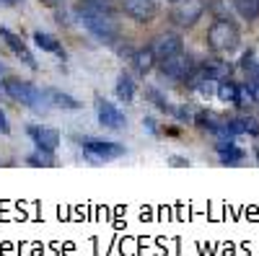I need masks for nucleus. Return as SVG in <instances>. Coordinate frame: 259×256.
<instances>
[{
    "instance_id": "1",
    "label": "nucleus",
    "mask_w": 259,
    "mask_h": 256,
    "mask_svg": "<svg viewBox=\"0 0 259 256\" xmlns=\"http://www.w3.org/2000/svg\"><path fill=\"white\" fill-rule=\"evenodd\" d=\"M75 16L94 39L104 41V44H114L119 36V24L114 18V8L106 0H83L75 8Z\"/></svg>"
},
{
    "instance_id": "2",
    "label": "nucleus",
    "mask_w": 259,
    "mask_h": 256,
    "mask_svg": "<svg viewBox=\"0 0 259 256\" xmlns=\"http://www.w3.org/2000/svg\"><path fill=\"white\" fill-rule=\"evenodd\" d=\"M3 91H6V96H11L13 101L29 106V109L36 112V114H47V112L52 109V106L47 104L45 91L36 88V85L29 83V80H21V78H3Z\"/></svg>"
},
{
    "instance_id": "3",
    "label": "nucleus",
    "mask_w": 259,
    "mask_h": 256,
    "mask_svg": "<svg viewBox=\"0 0 259 256\" xmlns=\"http://www.w3.org/2000/svg\"><path fill=\"white\" fill-rule=\"evenodd\" d=\"M239 41H241L239 26L228 18H218L207 29V44L215 52H233V49H239Z\"/></svg>"
},
{
    "instance_id": "4",
    "label": "nucleus",
    "mask_w": 259,
    "mask_h": 256,
    "mask_svg": "<svg viewBox=\"0 0 259 256\" xmlns=\"http://www.w3.org/2000/svg\"><path fill=\"white\" fill-rule=\"evenodd\" d=\"M80 147H83V153L89 156L91 161H114V158H122L127 150H124V145L119 142H112V140H80Z\"/></svg>"
},
{
    "instance_id": "5",
    "label": "nucleus",
    "mask_w": 259,
    "mask_h": 256,
    "mask_svg": "<svg viewBox=\"0 0 259 256\" xmlns=\"http://www.w3.org/2000/svg\"><path fill=\"white\" fill-rule=\"evenodd\" d=\"M202 13H205V0H174L171 21L182 29H189V26L197 24Z\"/></svg>"
},
{
    "instance_id": "6",
    "label": "nucleus",
    "mask_w": 259,
    "mask_h": 256,
    "mask_svg": "<svg viewBox=\"0 0 259 256\" xmlns=\"http://www.w3.org/2000/svg\"><path fill=\"white\" fill-rule=\"evenodd\" d=\"M96 117H99V124L104 127V130L122 132L124 127H127V117L122 114V109H117L112 101L99 98V101H96Z\"/></svg>"
},
{
    "instance_id": "7",
    "label": "nucleus",
    "mask_w": 259,
    "mask_h": 256,
    "mask_svg": "<svg viewBox=\"0 0 259 256\" xmlns=\"http://www.w3.org/2000/svg\"><path fill=\"white\" fill-rule=\"evenodd\" d=\"M192 70H194L192 68V57L184 49L177 52V55H171V57H166V60H161V73L168 80H187Z\"/></svg>"
},
{
    "instance_id": "8",
    "label": "nucleus",
    "mask_w": 259,
    "mask_h": 256,
    "mask_svg": "<svg viewBox=\"0 0 259 256\" xmlns=\"http://www.w3.org/2000/svg\"><path fill=\"white\" fill-rule=\"evenodd\" d=\"M26 135L31 137V142L36 145V150H45V153H55L60 147V132L55 127H45V124H29L26 127Z\"/></svg>"
},
{
    "instance_id": "9",
    "label": "nucleus",
    "mask_w": 259,
    "mask_h": 256,
    "mask_svg": "<svg viewBox=\"0 0 259 256\" xmlns=\"http://www.w3.org/2000/svg\"><path fill=\"white\" fill-rule=\"evenodd\" d=\"M150 49H153L156 60L161 62V60H166V57H171V55L182 52V49H184V41H182V36H179V34L166 31V34H158L153 41H150Z\"/></svg>"
},
{
    "instance_id": "10",
    "label": "nucleus",
    "mask_w": 259,
    "mask_h": 256,
    "mask_svg": "<svg viewBox=\"0 0 259 256\" xmlns=\"http://www.w3.org/2000/svg\"><path fill=\"white\" fill-rule=\"evenodd\" d=\"M122 11L133 21H138V24H145V21L156 16L158 6H156V0H122Z\"/></svg>"
},
{
    "instance_id": "11",
    "label": "nucleus",
    "mask_w": 259,
    "mask_h": 256,
    "mask_svg": "<svg viewBox=\"0 0 259 256\" xmlns=\"http://www.w3.org/2000/svg\"><path fill=\"white\" fill-rule=\"evenodd\" d=\"M0 39H3L6 41V44H8V49L21 60V62H26V65L29 68H36V60L31 57V52H29V47L24 44V39H21L18 34H13L11 29H6V26H0Z\"/></svg>"
},
{
    "instance_id": "12",
    "label": "nucleus",
    "mask_w": 259,
    "mask_h": 256,
    "mask_svg": "<svg viewBox=\"0 0 259 256\" xmlns=\"http://www.w3.org/2000/svg\"><path fill=\"white\" fill-rule=\"evenodd\" d=\"M45 96H47V104L52 106V109H68V112L80 109L78 98H73L70 93H65L60 88H45Z\"/></svg>"
},
{
    "instance_id": "13",
    "label": "nucleus",
    "mask_w": 259,
    "mask_h": 256,
    "mask_svg": "<svg viewBox=\"0 0 259 256\" xmlns=\"http://www.w3.org/2000/svg\"><path fill=\"white\" fill-rule=\"evenodd\" d=\"M215 150L221 153V163L236 166V163H241V158H244V150L233 145V137H221L218 145H215Z\"/></svg>"
},
{
    "instance_id": "14",
    "label": "nucleus",
    "mask_w": 259,
    "mask_h": 256,
    "mask_svg": "<svg viewBox=\"0 0 259 256\" xmlns=\"http://www.w3.org/2000/svg\"><path fill=\"white\" fill-rule=\"evenodd\" d=\"M156 55H153V49L150 47H140V49H135L133 52V65H135V70L140 73V75H148L150 70L156 68Z\"/></svg>"
},
{
    "instance_id": "15",
    "label": "nucleus",
    "mask_w": 259,
    "mask_h": 256,
    "mask_svg": "<svg viewBox=\"0 0 259 256\" xmlns=\"http://www.w3.org/2000/svg\"><path fill=\"white\" fill-rule=\"evenodd\" d=\"M114 93H117V98L124 101V104L133 101V98H135V80H133V75H130V73H119L117 85H114Z\"/></svg>"
},
{
    "instance_id": "16",
    "label": "nucleus",
    "mask_w": 259,
    "mask_h": 256,
    "mask_svg": "<svg viewBox=\"0 0 259 256\" xmlns=\"http://www.w3.org/2000/svg\"><path fill=\"white\" fill-rule=\"evenodd\" d=\"M34 44L41 49V52H50V55H57V57H65L62 52V44L52 36V34H45V31H36L34 34Z\"/></svg>"
},
{
    "instance_id": "17",
    "label": "nucleus",
    "mask_w": 259,
    "mask_h": 256,
    "mask_svg": "<svg viewBox=\"0 0 259 256\" xmlns=\"http://www.w3.org/2000/svg\"><path fill=\"white\" fill-rule=\"evenodd\" d=\"M233 8L244 21H254L259 16V0H233Z\"/></svg>"
},
{
    "instance_id": "18",
    "label": "nucleus",
    "mask_w": 259,
    "mask_h": 256,
    "mask_svg": "<svg viewBox=\"0 0 259 256\" xmlns=\"http://www.w3.org/2000/svg\"><path fill=\"white\" fill-rule=\"evenodd\" d=\"M215 96H218L221 101H226V104H236V101H239V85L231 83V80H221Z\"/></svg>"
},
{
    "instance_id": "19",
    "label": "nucleus",
    "mask_w": 259,
    "mask_h": 256,
    "mask_svg": "<svg viewBox=\"0 0 259 256\" xmlns=\"http://www.w3.org/2000/svg\"><path fill=\"white\" fill-rule=\"evenodd\" d=\"M26 163L29 166H55V153H45V150H36L31 156H26Z\"/></svg>"
},
{
    "instance_id": "20",
    "label": "nucleus",
    "mask_w": 259,
    "mask_h": 256,
    "mask_svg": "<svg viewBox=\"0 0 259 256\" xmlns=\"http://www.w3.org/2000/svg\"><path fill=\"white\" fill-rule=\"evenodd\" d=\"M148 101H153L161 112H168V114H171V109H174V106H171V104L163 98V93H158L156 88H148Z\"/></svg>"
},
{
    "instance_id": "21",
    "label": "nucleus",
    "mask_w": 259,
    "mask_h": 256,
    "mask_svg": "<svg viewBox=\"0 0 259 256\" xmlns=\"http://www.w3.org/2000/svg\"><path fill=\"white\" fill-rule=\"evenodd\" d=\"M11 132V127H8V117H6V112L0 109V135H8Z\"/></svg>"
},
{
    "instance_id": "22",
    "label": "nucleus",
    "mask_w": 259,
    "mask_h": 256,
    "mask_svg": "<svg viewBox=\"0 0 259 256\" xmlns=\"http://www.w3.org/2000/svg\"><path fill=\"white\" fill-rule=\"evenodd\" d=\"M249 93H251V101L259 104V80H254V83L249 85Z\"/></svg>"
},
{
    "instance_id": "23",
    "label": "nucleus",
    "mask_w": 259,
    "mask_h": 256,
    "mask_svg": "<svg viewBox=\"0 0 259 256\" xmlns=\"http://www.w3.org/2000/svg\"><path fill=\"white\" fill-rule=\"evenodd\" d=\"M241 65H244V68L254 65V52H246V55H244V60H241Z\"/></svg>"
},
{
    "instance_id": "24",
    "label": "nucleus",
    "mask_w": 259,
    "mask_h": 256,
    "mask_svg": "<svg viewBox=\"0 0 259 256\" xmlns=\"http://www.w3.org/2000/svg\"><path fill=\"white\" fill-rule=\"evenodd\" d=\"M143 124H145V127H148V130H150V132H153V135L158 132V127H156V122H153V119H150V117H145V122H143Z\"/></svg>"
},
{
    "instance_id": "25",
    "label": "nucleus",
    "mask_w": 259,
    "mask_h": 256,
    "mask_svg": "<svg viewBox=\"0 0 259 256\" xmlns=\"http://www.w3.org/2000/svg\"><path fill=\"white\" fill-rule=\"evenodd\" d=\"M171 166H187V161H182L179 156H174V158H171Z\"/></svg>"
},
{
    "instance_id": "26",
    "label": "nucleus",
    "mask_w": 259,
    "mask_h": 256,
    "mask_svg": "<svg viewBox=\"0 0 259 256\" xmlns=\"http://www.w3.org/2000/svg\"><path fill=\"white\" fill-rule=\"evenodd\" d=\"M3 3H6V6H18L21 0H3Z\"/></svg>"
},
{
    "instance_id": "27",
    "label": "nucleus",
    "mask_w": 259,
    "mask_h": 256,
    "mask_svg": "<svg viewBox=\"0 0 259 256\" xmlns=\"http://www.w3.org/2000/svg\"><path fill=\"white\" fill-rule=\"evenodd\" d=\"M3 73H6V65H3V62H0V80H3Z\"/></svg>"
},
{
    "instance_id": "28",
    "label": "nucleus",
    "mask_w": 259,
    "mask_h": 256,
    "mask_svg": "<svg viewBox=\"0 0 259 256\" xmlns=\"http://www.w3.org/2000/svg\"><path fill=\"white\" fill-rule=\"evenodd\" d=\"M45 3H50V6H57V3H62V0H45Z\"/></svg>"
},
{
    "instance_id": "29",
    "label": "nucleus",
    "mask_w": 259,
    "mask_h": 256,
    "mask_svg": "<svg viewBox=\"0 0 259 256\" xmlns=\"http://www.w3.org/2000/svg\"><path fill=\"white\" fill-rule=\"evenodd\" d=\"M254 80H259V65L254 68Z\"/></svg>"
},
{
    "instance_id": "30",
    "label": "nucleus",
    "mask_w": 259,
    "mask_h": 256,
    "mask_svg": "<svg viewBox=\"0 0 259 256\" xmlns=\"http://www.w3.org/2000/svg\"><path fill=\"white\" fill-rule=\"evenodd\" d=\"M0 6H6V3H3V0H0Z\"/></svg>"
},
{
    "instance_id": "31",
    "label": "nucleus",
    "mask_w": 259,
    "mask_h": 256,
    "mask_svg": "<svg viewBox=\"0 0 259 256\" xmlns=\"http://www.w3.org/2000/svg\"><path fill=\"white\" fill-rule=\"evenodd\" d=\"M256 156H259V147H256Z\"/></svg>"
},
{
    "instance_id": "32",
    "label": "nucleus",
    "mask_w": 259,
    "mask_h": 256,
    "mask_svg": "<svg viewBox=\"0 0 259 256\" xmlns=\"http://www.w3.org/2000/svg\"><path fill=\"white\" fill-rule=\"evenodd\" d=\"M168 3H174V0H168Z\"/></svg>"
}]
</instances>
